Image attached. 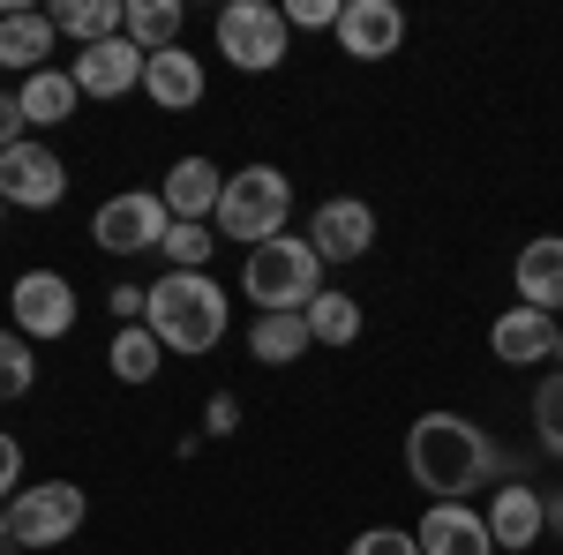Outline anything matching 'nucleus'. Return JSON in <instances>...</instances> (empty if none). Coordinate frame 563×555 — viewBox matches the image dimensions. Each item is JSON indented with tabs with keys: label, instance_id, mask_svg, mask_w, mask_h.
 <instances>
[{
	"label": "nucleus",
	"instance_id": "nucleus-10",
	"mask_svg": "<svg viewBox=\"0 0 563 555\" xmlns=\"http://www.w3.org/2000/svg\"><path fill=\"white\" fill-rule=\"evenodd\" d=\"M368 241H376V211L361 196H331V203H316V218H308V248L323 263H361Z\"/></svg>",
	"mask_w": 563,
	"mask_h": 555
},
{
	"label": "nucleus",
	"instance_id": "nucleus-34",
	"mask_svg": "<svg viewBox=\"0 0 563 555\" xmlns=\"http://www.w3.org/2000/svg\"><path fill=\"white\" fill-rule=\"evenodd\" d=\"M143 300H151V286H113V293H106V308H113L121 323H143Z\"/></svg>",
	"mask_w": 563,
	"mask_h": 555
},
{
	"label": "nucleus",
	"instance_id": "nucleus-26",
	"mask_svg": "<svg viewBox=\"0 0 563 555\" xmlns=\"http://www.w3.org/2000/svg\"><path fill=\"white\" fill-rule=\"evenodd\" d=\"M31 384H38V353H31V338L8 323V331H0V406H8V398H23Z\"/></svg>",
	"mask_w": 563,
	"mask_h": 555
},
{
	"label": "nucleus",
	"instance_id": "nucleus-14",
	"mask_svg": "<svg viewBox=\"0 0 563 555\" xmlns=\"http://www.w3.org/2000/svg\"><path fill=\"white\" fill-rule=\"evenodd\" d=\"M158 196H166V211L174 225H211L218 218V196H225V173L211 158H174L166 180H158Z\"/></svg>",
	"mask_w": 563,
	"mask_h": 555
},
{
	"label": "nucleus",
	"instance_id": "nucleus-8",
	"mask_svg": "<svg viewBox=\"0 0 563 555\" xmlns=\"http://www.w3.org/2000/svg\"><path fill=\"white\" fill-rule=\"evenodd\" d=\"M0 196H8V211H53L60 196H68V166H60V151H45V143H8L0 151Z\"/></svg>",
	"mask_w": 563,
	"mask_h": 555
},
{
	"label": "nucleus",
	"instance_id": "nucleus-19",
	"mask_svg": "<svg viewBox=\"0 0 563 555\" xmlns=\"http://www.w3.org/2000/svg\"><path fill=\"white\" fill-rule=\"evenodd\" d=\"M53 15H38V8H8L0 15V68L8 76H38V68H53Z\"/></svg>",
	"mask_w": 563,
	"mask_h": 555
},
{
	"label": "nucleus",
	"instance_id": "nucleus-30",
	"mask_svg": "<svg viewBox=\"0 0 563 555\" xmlns=\"http://www.w3.org/2000/svg\"><path fill=\"white\" fill-rule=\"evenodd\" d=\"M346 0H286V31H339Z\"/></svg>",
	"mask_w": 563,
	"mask_h": 555
},
{
	"label": "nucleus",
	"instance_id": "nucleus-17",
	"mask_svg": "<svg viewBox=\"0 0 563 555\" xmlns=\"http://www.w3.org/2000/svg\"><path fill=\"white\" fill-rule=\"evenodd\" d=\"M511 286H519V308H541L556 315L563 308V233H533L511 263Z\"/></svg>",
	"mask_w": 563,
	"mask_h": 555
},
{
	"label": "nucleus",
	"instance_id": "nucleus-1",
	"mask_svg": "<svg viewBox=\"0 0 563 555\" xmlns=\"http://www.w3.org/2000/svg\"><path fill=\"white\" fill-rule=\"evenodd\" d=\"M406 473L429 488V503H466L474 488H488L504 473V451L466 413H421L406 428Z\"/></svg>",
	"mask_w": 563,
	"mask_h": 555
},
{
	"label": "nucleus",
	"instance_id": "nucleus-4",
	"mask_svg": "<svg viewBox=\"0 0 563 555\" xmlns=\"http://www.w3.org/2000/svg\"><path fill=\"white\" fill-rule=\"evenodd\" d=\"M286 218H294V180H286L278 166L225 173V196H218V218H211L225 241L263 248V241H278V233H286Z\"/></svg>",
	"mask_w": 563,
	"mask_h": 555
},
{
	"label": "nucleus",
	"instance_id": "nucleus-28",
	"mask_svg": "<svg viewBox=\"0 0 563 555\" xmlns=\"http://www.w3.org/2000/svg\"><path fill=\"white\" fill-rule=\"evenodd\" d=\"M218 225H174V233H166V248H158V256H166V270H211V241Z\"/></svg>",
	"mask_w": 563,
	"mask_h": 555
},
{
	"label": "nucleus",
	"instance_id": "nucleus-31",
	"mask_svg": "<svg viewBox=\"0 0 563 555\" xmlns=\"http://www.w3.org/2000/svg\"><path fill=\"white\" fill-rule=\"evenodd\" d=\"M23 496V443L0 428V503H15Z\"/></svg>",
	"mask_w": 563,
	"mask_h": 555
},
{
	"label": "nucleus",
	"instance_id": "nucleus-2",
	"mask_svg": "<svg viewBox=\"0 0 563 555\" xmlns=\"http://www.w3.org/2000/svg\"><path fill=\"white\" fill-rule=\"evenodd\" d=\"M143 323H151V338L166 353H211L225 338V323H233V300H225V286L211 270H166L151 286V300H143Z\"/></svg>",
	"mask_w": 563,
	"mask_h": 555
},
{
	"label": "nucleus",
	"instance_id": "nucleus-35",
	"mask_svg": "<svg viewBox=\"0 0 563 555\" xmlns=\"http://www.w3.org/2000/svg\"><path fill=\"white\" fill-rule=\"evenodd\" d=\"M541 511H549V533L563 541V488H549V496H541Z\"/></svg>",
	"mask_w": 563,
	"mask_h": 555
},
{
	"label": "nucleus",
	"instance_id": "nucleus-36",
	"mask_svg": "<svg viewBox=\"0 0 563 555\" xmlns=\"http://www.w3.org/2000/svg\"><path fill=\"white\" fill-rule=\"evenodd\" d=\"M8 541H15V525H8V503H0V548H8Z\"/></svg>",
	"mask_w": 563,
	"mask_h": 555
},
{
	"label": "nucleus",
	"instance_id": "nucleus-12",
	"mask_svg": "<svg viewBox=\"0 0 563 555\" xmlns=\"http://www.w3.org/2000/svg\"><path fill=\"white\" fill-rule=\"evenodd\" d=\"M488 541L511 555V548H533L541 533H549V511H541V488L533 480H496V496H488Z\"/></svg>",
	"mask_w": 563,
	"mask_h": 555
},
{
	"label": "nucleus",
	"instance_id": "nucleus-32",
	"mask_svg": "<svg viewBox=\"0 0 563 555\" xmlns=\"http://www.w3.org/2000/svg\"><path fill=\"white\" fill-rule=\"evenodd\" d=\"M233 428H241V398H233V390H218L211 406H203V435H233Z\"/></svg>",
	"mask_w": 563,
	"mask_h": 555
},
{
	"label": "nucleus",
	"instance_id": "nucleus-16",
	"mask_svg": "<svg viewBox=\"0 0 563 555\" xmlns=\"http://www.w3.org/2000/svg\"><path fill=\"white\" fill-rule=\"evenodd\" d=\"M488 353H496L504 368L556 360V315H541V308H504V315L488 323Z\"/></svg>",
	"mask_w": 563,
	"mask_h": 555
},
{
	"label": "nucleus",
	"instance_id": "nucleus-15",
	"mask_svg": "<svg viewBox=\"0 0 563 555\" xmlns=\"http://www.w3.org/2000/svg\"><path fill=\"white\" fill-rule=\"evenodd\" d=\"M413 541H421V555H496L488 518L474 503H429L421 525H413Z\"/></svg>",
	"mask_w": 563,
	"mask_h": 555
},
{
	"label": "nucleus",
	"instance_id": "nucleus-7",
	"mask_svg": "<svg viewBox=\"0 0 563 555\" xmlns=\"http://www.w3.org/2000/svg\"><path fill=\"white\" fill-rule=\"evenodd\" d=\"M166 233H174V211H166L158 188H121L90 218V241L106 256H151V248H166Z\"/></svg>",
	"mask_w": 563,
	"mask_h": 555
},
{
	"label": "nucleus",
	"instance_id": "nucleus-6",
	"mask_svg": "<svg viewBox=\"0 0 563 555\" xmlns=\"http://www.w3.org/2000/svg\"><path fill=\"white\" fill-rule=\"evenodd\" d=\"M90 518V496L76 480H23V496L8 503V525H15V548H60L76 541Z\"/></svg>",
	"mask_w": 563,
	"mask_h": 555
},
{
	"label": "nucleus",
	"instance_id": "nucleus-13",
	"mask_svg": "<svg viewBox=\"0 0 563 555\" xmlns=\"http://www.w3.org/2000/svg\"><path fill=\"white\" fill-rule=\"evenodd\" d=\"M339 45H346V60H390V53L406 45V15H398V0H346V15H339Z\"/></svg>",
	"mask_w": 563,
	"mask_h": 555
},
{
	"label": "nucleus",
	"instance_id": "nucleus-25",
	"mask_svg": "<svg viewBox=\"0 0 563 555\" xmlns=\"http://www.w3.org/2000/svg\"><path fill=\"white\" fill-rule=\"evenodd\" d=\"M301 315H308V331H316V345H353L361 338V300L353 293H331V286H323Z\"/></svg>",
	"mask_w": 563,
	"mask_h": 555
},
{
	"label": "nucleus",
	"instance_id": "nucleus-33",
	"mask_svg": "<svg viewBox=\"0 0 563 555\" xmlns=\"http://www.w3.org/2000/svg\"><path fill=\"white\" fill-rule=\"evenodd\" d=\"M23 129H31V121H23V98H15V90H0V151H8V143H23Z\"/></svg>",
	"mask_w": 563,
	"mask_h": 555
},
{
	"label": "nucleus",
	"instance_id": "nucleus-38",
	"mask_svg": "<svg viewBox=\"0 0 563 555\" xmlns=\"http://www.w3.org/2000/svg\"><path fill=\"white\" fill-rule=\"evenodd\" d=\"M496 555H504V548H496ZM511 555H533V548H511Z\"/></svg>",
	"mask_w": 563,
	"mask_h": 555
},
{
	"label": "nucleus",
	"instance_id": "nucleus-5",
	"mask_svg": "<svg viewBox=\"0 0 563 555\" xmlns=\"http://www.w3.org/2000/svg\"><path fill=\"white\" fill-rule=\"evenodd\" d=\"M211 38H218V60H233L241 76H271V68H286L294 31H286V8H271V0H225Z\"/></svg>",
	"mask_w": 563,
	"mask_h": 555
},
{
	"label": "nucleus",
	"instance_id": "nucleus-24",
	"mask_svg": "<svg viewBox=\"0 0 563 555\" xmlns=\"http://www.w3.org/2000/svg\"><path fill=\"white\" fill-rule=\"evenodd\" d=\"M106 360H113V376H121V384H151V376L166 368V345L151 338V323H121Z\"/></svg>",
	"mask_w": 563,
	"mask_h": 555
},
{
	"label": "nucleus",
	"instance_id": "nucleus-21",
	"mask_svg": "<svg viewBox=\"0 0 563 555\" xmlns=\"http://www.w3.org/2000/svg\"><path fill=\"white\" fill-rule=\"evenodd\" d=\"M15 98H23V121H31V129H60V121L84 106V90H76L68 68H38V76H23Z\"/></svg>",
	"mask_w": 563,
	"mask_h": 555
},
{
	"label": "nucleus",
	"instance_id": "nucleus-27",
	"mask_svg": "<svg viewBox=\"0 0 563 555\" xmlns=\"http://www.w3.org/2000/svg\"><path fill=\"white\" fill-rule=\"evenodd\" d=\"M533 443H541L549 458H563V368L533 384Z\"/></svg>",
	"mask_w": 563,
	"mask_h": 555
},
{
	"label": "nucleus",
	"instance_id": "nucleus-18",
	"mask_svg": "<svg viewBox=\"0 0 563 555\" xmlns=\"http://www.w3.org/2000/svg\"><path fill=\"white\" fill-rule=\"evenodd\" d=\"M143 98L158 106V113H188V106H203V60L174 45V53H151L143 60Z\"/></svg>",
	"mask_w": 563,
	"mask_h": 555
},
{
	"label": "nucleus",
	"instance_id": "nucleus-22",
	"mask_svg": "<svg viewBox=\"0 0 563 555\" xmlns=\"http://www.w3.org/2000/svg\"><path fill=\"white\" fill-rule=\"evenodd\" d=\"M316 331H308V315H256V331H249V353H256L263 368H294Z\"/></svg>",
	"mask_w": 563,
	"mask_h": 555
},
{
	"label": "nucleus",
	"instance_id": "nucleus-29",
	"mask_svg": "<svg viewBox=\"0 0 563 555\" xmlns=\"http://www.w3.org/2000/svg\"><path fill=\"white\" fill-rule=\"evenodd\" d=\"M346 555H421V541L406 533V525H368V533H353Z\"/></svg>",
	"mask_w": 563,
	"mask_h": 555
},
{
	"label": "nucleus",
	"instance_id": "nucleus-9",
	"mask_svg": "<svg viewBox=\"0 0 563 555\" xmlns=\"http://www.w3.org/2000/svg\"><path fill=\"white\" fill-rule=\"evenodd\" d=\"M8 308H15V331L31 345L76 331V286H68L60 270H23V278L8 286Z\"/></svg>",
	"mask_w": 563,
	"mask_h": 555
},
{
	"label": "nucleus",
	"instance_id": "nucleus-20",
	"mask_svg": "<svg viewBox=\"0 0 563 555\" xmlns=\"http://www.w3.org/2000/svg\"><path fill=\"white\" fill-rule=\"evenodd\" d=\"M53 15V31L76 45H106V38H129V0H60V8H45Z\"/></svg>",
	"mask_w": 563,
	"mask_h": 555
},
{
	"label": "nucleus",
	"instance_id": "nucleus-3",
	"mask_svg": "<svg viewBox=\"0 0 563 555\" xmlns=\"http://www.w3.org/2000/svg\"><path fill=\"white\" fill-rule=\"evenodd\" d=\"M241 293L256 300V315H301L308 300L323 293V256H316L308 241H294V233H278V241L249 248Z\"/></svg>",
	"mask_w": 563,
	"mask_h": 555
},
{
	"label": "nucleus",
	"instance_id": "nucleus-37",
	"mask_svg": "<svg viewBox=\"0 0 563 555\" xmlns=\"http://www.w3.org/2000/svg\"><path fill=\"white\" fill-rule=\"evenodd\" d=\"M556 360H563V331H556Z\"/></svg>",
	"mask_w": 563,
	"mask_h": 555
},
{
	"label": "nucleus",
	"instance_id": "nucleus-11",
	"mask_svg": "<svg viewBox=\"0 0 563 555\" xmlns=\"http://www.w3.org/2000/svg\"><path fill=\"white\" fill-rule=\"evenodd\" d=\"M143 45L129 38H106V45H84L76 60H68V76H76V90L84 98H129V90H143Z\"/></svg>",
	"mask_w": 563,
	"mask_h": 555
},
{
	"label": "nucleus",
	"instance_id": "nucleus-39",
	"mask_svg": "<svg viewBox=\"0 0 563 555\" xmlns=\"http://www.w3.org/2000/svg\"><path fill=\"white\" fill-rule=\"evenodd\" d=\"M0 218H8V196H0Z\"/></svg>",
	"mask_w": 563,
	"mask_h": 555
},
{
	"label": "nucleus",
	"instance_id": "nucleus-23",
	"mask_svg": "<svg viewBox=\"0 0 563 555\" xmlns=\"http://www.w3.org/2000/svg\"><path fill=\"white\" fill-rule=\"evenodd\" d=\"M180 23H188L180 0H129V45H143V53H174Z\"/></svg>",
	"mask_w": 563,
	"mask_h": 555
}]
</instances>
